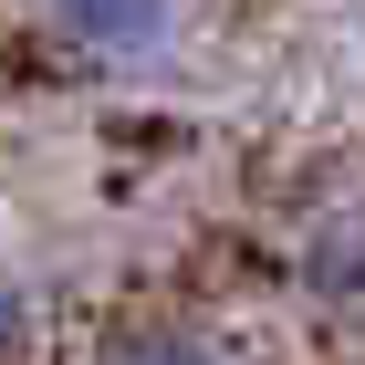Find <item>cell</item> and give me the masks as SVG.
<instances>
[{"label": "cell", "instance_id": "1", "mask_svg": "<svg viewBox=\"0 0 365 365\" xmlns=\"http://www.w3.org/2000/svg\"><path fill=\"white\" fill-rule=\"evenodd\" d=\"M53 42H73L84 63H157L178 42V0H42Z\"/></svg>", "mask_w": 365, "mask_h": 365}, {"label": "cell", "instance_id": "3", "mask_svg": "<svg viewBox=\"0 0 365 365\" xmlns=\"http://www.w3.org/2000/svg\"><path fill=\"white\" fill-rule=\"evenodd\" d=\"M11 344H21V292L0 282V355H11Z\"/></svg>", "mask_w": 365, "mask_h": 365}, {"label": "cell", "instance_id": "2", "mask_svg": "<svg viewBox=\"0 0 365 365\" xmlns=\"http://www.w3.org/2000/svg\"><path fill=\"white\" fill-rule=\"evenodd\" d=\"M94 365H240V355H230V344H209V334H168V324H136V334L94 344Z\"/></svg>", "mask_w": 365, "mask_h": 365}]
</instances>
